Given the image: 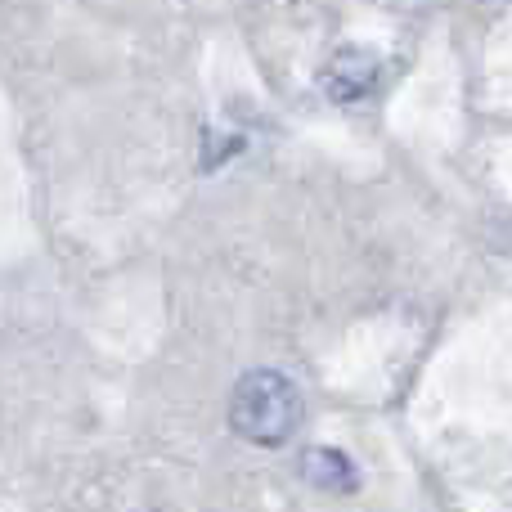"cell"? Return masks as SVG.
<instances>
[{
    "mask_svg": "<svg viewBox=\"0 0 512 512\" xmlns=\"http://www.w3.org/2000/svg\"><path fill=\"white\" fill-rule=\"evenodd\" d=\"M230 423L252 445H283L292 441L301 423V391L283 373L252 369L239 378L230 396Z\"/></svg>",
    "mask_w": 512,
    "mask_h": 512,
    "instance_id": "obj_1",
    "label": "cell"
},
{
    "mask_svg": "<svg viewBox=\"0 0 512 512\" xmlns=\"http://www.w3.org/2000/svg\"><path fill=\"white\" fill-rule=\"evenodd\" d=\"M382 77V59L373 50H337L324 63V95L337 104H355L364 99Z\"/></svg>",
    "mask_w": 512,
    "mask_h": 512,
    "instance_id": "obj_2",
    "label": "cell"
},
{
    "mask_svg": "<svg viewBox=\"0 0 512 512\" xmlns=\"http://www.w3.org/2000/svg\"><path fill=\"white\" fill-rule=\"evenodd\" d=\"M301 477L310 481V486L328 490V495H351L355 490V468L346 454L337 450H324V445H315V450L301 454Z\"/></svg>",
    "mask_w": 512,
    "mask_h": 512,
    "instance_id": "obj_3",
    "label": "cell"
}]
</instances>
